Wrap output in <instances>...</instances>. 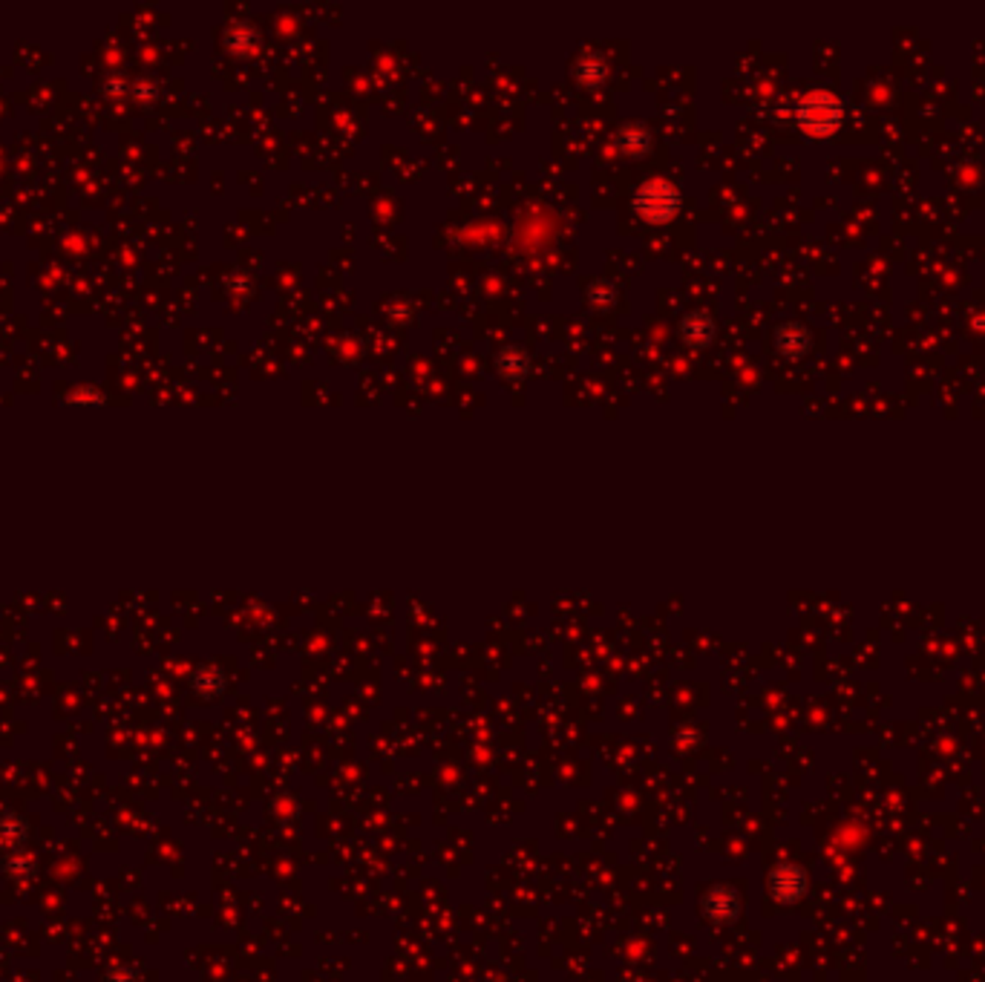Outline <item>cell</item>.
Segmentation results:
<instances>
[{
    "label": "cell",
    "instance_id": "6da1fadb",
    "mask_svg": "<svg viewBox=\"0 0 985 982\" xmlns=\"http://www.w3.org/2000/svg\"><path fill=\"white\" fill-rule=\"evenodd\" d=\"M798 121L804 130H810L815 136H830V133H836L841 124V104L832 92L815 90L801 101Z\"/></svg>",
    "mask_w": 985,
    "mask_h": 982
},
{
    "label": "cell",
    "instance_id": "7a4b0ae2",
    "mask_svg": "<svg viewBox=\"0 0 985 982\" xmlns=\"http://www.w3.org/2000/svg\"><path fill=\"white\" fill-rule=\"evenodd\" d=\"M778 349L787 352L789 357H798L810 349V335L806 329H801L798 323H787L784 329H778Z\"/></svg>",
    "mask_w": 985,
    "mask_h": 982
}]
</instances>
